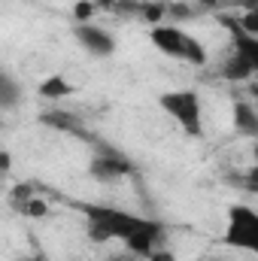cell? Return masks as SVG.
I'll return each mask as SVG.
<instances>
[{
  "instance_id": "1",
  "label": "cell",
  "mask_w": 258,
  "mask_h": 261,
  "mask_svg": "<svg viewBox=\"0 0 258 261\" xmlns=\"http://www.w3.org/2000/svg\"><path fill=\"white\" fill-rule=\"evenodd\" d=\"M82 213H85V222H88V237L97 240V243H107V240L128 243L146 225L143 216L125 213V210L110 206V203H88V206H82Z\"/></svg>"
},
{
  "instance_id": "2",
  "label": "cell",
  "mask_w": 258,
  "mask_h": 261,
  "mask_svg": "<svg viewBox=\"0 0 258 261\" xmlns=\"http://www.w3.org/2000/svg\"><path fill=\"white\" fill-rule=\"evenodd\" d=\"M149 43L161 52V55H167V58H173V61H186V64L192 67H203L207 64V49H203V43L189 34L186 28H179V24H170V21H158V24H152V31H149Z\"/></svg>"
},
{
  "instance_id": "3",
  "label": "cell",
  "mask_w": 258,
  "mask_h": 261,
  "mask_svg": "<svg viewBox=\"0 0 258 261\" xmlns=\"http://www.w3.org/2000/svg\"><path fill=\"white\" fill-rule=\"evenodd\" d=\"M158 107L186 130L189 137H200L203 130V103L194 88H173L158 97Z\"/></svg>"
},
{
  "instance_id": "4",
  "label": "cell",
  "mask_w": 258,
  "mask_h": 261,
  "mask_svg": "<svg viewBox=\"0 0 258 261\" xmlns=\"http://www.w3.org/2000/svg\"><path fill=\"white\" fill-rule=\"evenodd\" d=\"M225 246L243 249V252H255L258 249V213L246 203H234L228 210V222H225Z\"/></svg>"
},
{
  "instance_id": "5",
  "label": "cell",
  "mask_w": 258,
  "mask_h": 261,
  "mask_svg": "<svg viewBox=\"0 0 258 261\" xmlns=\"http://www.w3.org/2000/svg\"><path fill=\"white\" fill-rule=\"evenodd\" d=\"M76 40H79V46L88 52V55H94V58H110L113 52H116V40H113V34L110 31H104V28H97V24H76Z\"/></svg>"
},
{
  "instance_id": "6",
  "label": "cell",
  "mask_w": 258,
  "mask_h": 261,
  "mask_svg": "<svg viewBox=\"0 0 258 261\" xmlns=\"http://www.w3.org/2000/svg\"><path fill=\"white\" fill-rule=\"evenodd\" d=\"M131 173V164L122 152H97L91 158V176L100 182H113Z\"/></svg>"
},
{
  "instance_id": "7",
  "label": "cell",
  "mask_w": 258,
  "mask_h": 261,
  "mask_svg": "<svg viewBox=\"0 0 258 261\" xmlns=\"http://www.w3.org/2000/svg\"><path fill=\"white\" fill-rule=\"evenodd\" d=\"M234 128L246 137L258 134V113L252 103H234Z\"/></svg>"
},
{
  "instance_id": "8",
  "label": "cell",
  "mask_w": 258,
  "mask_h": 261,
  "mask_svg": "<svg viewBox=\"0 0 258 261\" xmlns=\"http://www.w3.org/2000/svg\"><path fill=\"white\" fill-rule=\"evenodd\" d=\"M40 122H43V125H52L55 130H67V134H79V137H82V125H79V119H73V116L64 113V110L43 113V116H40Z\"/></svg>"
},
{
  "instance_id": "9",
  "label": "cell",
  "mask_w": 258,
  "mask_h": 261,
  "mask_svg": "<svg viewBox=\"0 0 258 261\" xmlns=\"http://www.w3.org/2000/svg\"><path fill=\"white\" fill-rule=\"evenodd\" d=\"M70 91H73V85L67 82L64 76H49V79L40 82V97L43 100H64Z\"/></svg>"
},
{
  "instance_id": "10",
  "label": "cell",
  "mask_w": 258,
  "mask_h": 261,
  "mask_svg": "<svg viewBox=\"0 0 258 261\" xmlns=\"http://www.w3.org/2000/svg\"><path fill=\"white\" fill-rule=\"evenodd\" d=\"M18 97H21V88H18V82L0 67V110H9V107H15L18 103Z\"/></svg>"
},
{
  "instance_id": "11",
  "label": "cell",
  "mask_w": 258,
  "mask_h": 261,
  "mask_svg": "<svg viewBox=\"0 0 258 261\" xmlns=\"http://www.w3.org/2000/svg\"><path fill=\"white\" fill-rule=\"evenodd\" d=\"M94 12H97V9H94L91 0H79V3H76V12H73V15H76V24H88V21L94 18Z\"/></svg>"
},
{
  "instance_id": "12",
  "label": "cell",
  "mask_w": 258,
  "mask_h": 261,
  "mask_svg": "<svg viewBox=\"0 0 258 261\" xmlns=\"http://www.w3.org/2000/svg\"><path fill=\"white\" fill-rule=\"evenodd\" d=\"M149 261H176V258H173L167 249H158V252H152V255H149Z\"/></svg>"
},
{
  "instance_id": "13",
  "label": "cell",
  "mask_w": 258,
  "mask_h": 261,
  "mask_svg": "<svg viewBox=\"0 0 258 261\" xmlns=\"http://www.w3.org/2000/svg\"><path fill=\"white\" fill-rule=\"evenodd\" d=\"M94 3V9H113L116 6V0H91Z\"/></svg>"
},
{
  "instance_id": "14",
  "label": "cell",
  "mask_w": 258,
  "mask_h": 261,
  "mask_svg": "<svg viewBox=\"0 0 258 261\" xmlns=\"http://www.w3.org/2000/svg\"><path fill=\"white\" fill-rule=\"evenodd\" d=\"M15 261H43V258H15Z\"/></svg>"
}]
</instances>
